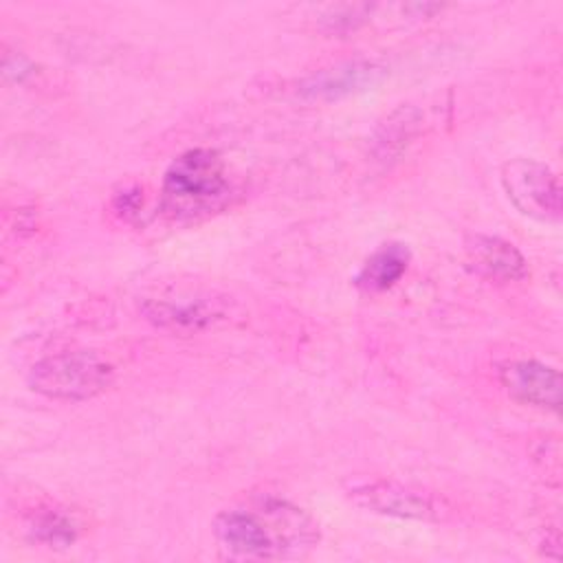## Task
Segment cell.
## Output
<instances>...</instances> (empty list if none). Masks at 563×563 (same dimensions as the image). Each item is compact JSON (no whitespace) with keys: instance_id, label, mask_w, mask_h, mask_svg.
Segmentation results:
<instances>
[{"instance_id":"3","label":"cell","mask_w":563,"mask_h":563,"mask_svg":"<svg viewBox=\"0 0 563 563\" xmlns=\"http://www.w3.org/2000/svg\"><path fill=\"white\" fill-rule=\"evenodd\" d=\"M501 187L523 216L539 222H559L563 191L559 176L541 161L512 158L501 167Z\"/></svg>"},{"instance_id":"15","label":"cell","mask_w":563,"mask_h":563,"mask_svg":"<svg viewBox=\"0 0 563 563\" xmlns=\"http://www.w3.org/2000/svg\"><path fill=\"white\" fill-rule=\"evenodd\" d=\"M405 11H409V13H416V18H427L429 13H435V11H440L442 7L440 4H420V2H416V4H405L402 7Z\"/></svg>"},{"instance_id":"2","label":"cell","mask_w":563,"mask_h":563,"mask_svg":"<svg viewBox=\"0 0 563 563\" xmlns=\"http://www.w3.org/2000/svg\"><path fill=\"white\" fill-rule=\"evenodd\" d=\"M112 365L88 350H66L40 358L29 372L33 391L66 402L95 398L112 383Z\"/></svg>"},{"instance_id":"9","label":"cell","mask_w":563,"mask_h":563,"mask_svg":"<svg viewBox=\"0 0 563 563\" xmlns=\"http://www.w3.org/2000/svg\"><path fill=\"white\" fill-rule=\"evenodd\" d=\"M143 312L150 321L169 330H202L220 310L205 299H147Z\"/></svg>"},{"instance_id":"1","label":"cell","mask_w":563,"mask_h":563,"mask_svg":"<svg viewBox=\"0 0 563 563\" xmlns=\"http://www.w3.org/2000/svg\"><path fill=\"white\" fill-rule=\"evenodd\" d=\"M229 194L224 161L216 150L194 147L172 161L163 178V209L174 218L216 209Z\"/></svg>"},{"instance_id":"12","label":"cell","mask_w":563,"mask_h":563,"mask_svg":"<svg viewBox=\"0 0 563 563\" xmlns=\"http://www.w3.org/2000/svg\"><path fill=\"white\" fill-rule=\"evenodd\" d=\"M369 13H372L369 4H341V7H334L323 18V24L330 33H347L361 26Z\"/></svg>"},{"instance_id":"5","label":"cell","mask_w":563,"mask_h":563,"mask_svg":"<svg viewBox=\"0 0 563 563\" xmlns=\"http://www.w3.org/2000/svg\"><path fill=\"white\" fill-rule=\"evenodd\" d=\"M268 521L251 510H222L213 519V532L222 548L235 556L244 559H275L284 554V541L277 530L271 512L262 506Z\"/></svg>"},{"instance_id":"4","label":"cell","mask_w":563,"mask_h":563,"mask_svg":"<svg viewBox=\"0 0 563 563\" xmlns=\"http://www.w3.org/2000/svg\"><path fill=\"white\" fill-rule=\"evenodd\" d=\"M347 495L358 508L396 519L440 521L449 512L446 504L433 493L394 479L356 482L347 488Z\"/></svg>"},{"instance_id":"10","label":"cell","mask_w":563,"mask_h":563,"mask_svg":"<svg viewBox=\"0 0 563 563\" xmlns=\"http://www.w3.org/2000/svg\"><path fill=\"white\" fill-rule=\"evenodd\" d=\"M411 253L402 242H389L378 246L361 266L354 284L365 292H383L391 288L409 266Z\"/></svg>"},{"instance_id":"14","label":"cell","mask_w":563,"mask_h":563,"mask_svg":"<svg viewBox=\"0 0 563 563\" xmlns=\"http://www.w3.org/2000/svg\"><path fill=\"white\" fill-rule=\"evenodd\" d=\"M112 205H114V211L119 216L130 218V216H134L143 207V191L139 187H125L123 191L114 194Z\"/></svg>"},{"instance_id":"13","label":"cell","mask_w":563,"mask_h":563,"mask_svg":"<svg viewBox=\"0 0 563 563\" xmlns=\"http://www.w3.org/2000/svg\"><path fill=\"white\" fill-rule=\"evenodd\" d=\"M33 70H35V66H33V62L24 53H20V51H4V55H2V75L9 81L22 84V81H26L33 75Z\"/></svg>"},{"instance_id":"8","label":"cell","mask_w":563,"mask_h":563,"mask_svg":"<svg viewBox=\"0 0 563 563\" xmlns=\"http://www.w3.org/2000/svg\"><path fill=\"white\" fill-rule=\"evenodd\" d=\"M466 262L468 266L497 282H517L528 275V262L519 249L497 235H471L466 240Z\"/></svg>"},{"instance_id":"11","label":"cell","mask_w":563,"mask_h":563,"mask_svg":"<svg viewBox=\"0 0 563 563\" xmlns=\"http://www.w3.org/2000/svg\"><path fill=\"white\" fill-rule=\"evenodd\" d=\"M31 539L48 548H66L77 539V521L59 508H42L29 523Z\"/></svg>"},{"instance_id":"7","label":"cell","mask_w":563,"mask_h":563,"mask_svg":"<svg viewBox=\"0 0 563 563\" xmlns=\"http://www.w3.org/2000/svg\"><path fill=\"white\" fill-rule=\"evenodd\" d=\"M499 380L504 389L510 394V398L559 411L561 407V394H563V383L559 369L532 361V358H515L506 361L499 365Z\"/></svg>"},{"instance_id":"6","label":"cell","mask_w":563,"mask_h":563,"mask_svg":"<svg viewBox=\"0 0 563 563\" xmlns=\"http://www.w3.org/2000/svg\"><path fill=\"white\" fill-rule=\"evenodd\" d=\"M387 75V68L369 59L341 62L330 68H321L301 81L299 92L306 99L317 101H339L352 95L367 92L376 88Z\"/></svg>"}]
</instances>
